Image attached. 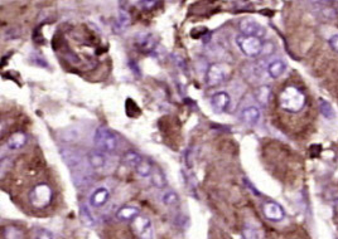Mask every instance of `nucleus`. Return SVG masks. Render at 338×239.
<instances>
[{
  "label": "nucleus",
  "mask_w": 338,
  "mask_h": 239,
  "mask_svg": "<svg viewBox=\"0 0 338 239\" xmlns=\"http://www.w3.org/2000/svg\"><path fill=\"white\" fill-rule=\"evenodd\" d=\"M272 97V88L269 86H261L255 91V98L260 106H266Z\"/></svg>",
  "instance_id": "obj_16"
},
{
  "label": "nucleus",
  "mask_w": 338,
  "mask_h": 239,
  "mask_svg": "<svg viewBox=\"0 0 338 239\" xmlns=\"http://www.w3.org/2000/svg\"><path fill=\"white\" fill-rule=\"evenodd\" d=\"M287 69V64L281 60H273L268 66V73L272 78H279Z\"/></svg>",
  "instance_id": "obj_15"
},
{
  "label": "nucleus",
  "mask_w": 338,
  "mask_h": 239,
  "mask_svg": "<svg viewBox=\"0 0 338 239\" xmlns=\"http://www.w3.org/2000/svg\"><path fill=\"white\" fill-rule=\"evenodd\" d=\"M130 228L138 239H153L154 237L152 222L148 217L142 215V214L136 215L133 220H130Z\"/></svg>",
  "instance_id": "obj_4"
},
{
  "label": "nucleus",
  "mask_w": 338,
  "mask_h": 239,
  "mask_svg": "<svg viewBox=\"0 0 338 239\" xmlns=\"http://www.w3.org/2000/svg\"><path fill=\"white\" fill-rule=\"evenodd\" d=\"M143 159H144V157L140 154H138V152H135V151H128V152H125V155H124L123 157L124 163L127 164L128 166H131L134 167V169H136V167L139 166V164L142 163Z\"/></svg>",
  "instance_id": "obj_18"
},
{
  "label": "nucleus",
  "mask_w": 338,
  "mask_h": 239,
  "mask_svg": "<svg viewBox=\"0 0 338 239\" xmlns=\"http://www.w3.org/2000/svg\"><path fill=\"white\" fill-rule=\"evenodd\" d=\"M26 142H27L26 134L22 131H18V132H14L13 135L8 138L7 145H8V148L12 149V150H18V149H22L23 146L26 145Z\"/></svg>",
  "instance_id": "obj_13"
},
{
  "label": "nucleus",
  "mask_w": 338,
  "mask_h": 239,
  "mask_svg": "<svg viewBox=\"0 0 338 239\" xmlns=\"http://www.w3.org/2000/svg\"><path fill=\"white\" fill-rule=\"evenodd\" d=\"M230 96L226 92L221 91L215 93L211 97V105L216 112H224L230 106Z\"/></svg>",
  "instance_id": "obj_10"
},
{
  "label": "nucleus",
  "mask_w": 338,
  "mask_h": 239,
  "mask_svg": "<svg viewBox=\"0 0 338 239\" xmlns=\"http://www.w3.org/2000/svg\"><path fill=\"white\" fill-rule=\"evenodd\" d=\"M150 178H152L155 186H158V188H164L165 186L164 174L161 173V170L158 169V167H154V169H153V173L152 175H150Z\"/></svg>",
  "instance_id": "obj_23"
},
{
  "label": "nucleus",
  "mask_w": 338,
  "mask_h": 239,
  "mask_svg": "<svg viewBox=\"0 0 338 239\" xmlns=\"http://www.w3.org/2000/svg\"><path fill=\"white\" fill-rule=\"evenodd\" d=\"M328 43H329V45H331L332 49H333V50H335V52H337V53H338V34L337 35H333V37L329 38Z\"/></svg>",
  "instance_id": "obj_27"
},
{
  "label": "nucleus",
  "mask_w": 338,
  "mask_h": 239,
  "mask_svg": "<svg viewBox=\"0 0 338 239\" xmlns=\"http://www.w3.org/2000/svg\"><path fill=\"white\" fill-rule=\"evenodd\" d=\"M29 204L34 209H46L53 200V190L48 184H37L28 194Z\"/></svg>",
  "instance_id": "obj_2"
},
{
  "label": "nucleus",
  "mask_w": 338,
  "mask_h": 239,
  "mask_svg": "<svg viewBox=\"0 0 338 239\" xmlns=\"http://www.w3.org/2000/svg\"><path fill=\"white\" fill-rule=\"evenodd\" d=\"M260 110L256 106H250L243 108L241 112V120L243 122L249 123V125H255L260 120Z\"/></svg>",
  "instance_id": "obj_12"
},
{
  "label": "nucleus",
  "mask_w": 338,
  "mask_h": 239,
  "mask_svg": "<svg viewBox=\"0 0 338 239\" xmlns=\"http://www.w3.org/2000/svg\"><path fill=\"white\" fill-rule=\"evenodd\" d=\"M109 199H110V192H109V189L101 186V188L96 189L95 192L91 194V196H90V205H91L92 208H96V209H97V208L104 207L109 201Z\"/></svg>",
  "instance_id": "obj_9"
},
{
  "label": "nucleus",
  "mask_w": 338,
  "mask_h": 239,
  "mask_svg": "<svg viewBox=\"0 0 338 239\" xmlns=\"http://www.w3.org/2000/svg\"><path fill=\"white\" fill-rule=\"evenodd\" d=\"M262 213H264L266 219L270 220V222H275V223L281 222L285 217V211L283 209V207L272 200L264 203V205H262Z\"/></svg>",
  "instance_id": "obj_8"
},
{
  "label": "nucleus",
  "mask_w": 338,
  "mask_h": 239,
  "mask_svg": "<svg viewBox=\"0 0 338 239\" xmlns=\"http://www.w3.org/2000/svg\"><path fill=\"white\" fill-rule=\"evenodd\" d=\"M242 237L243 239H260V234L258 232V229L251 225L243 226Z\"/></svg>",
  "instance_id": "obj_24"
},
{
  "label": "nucleus",
  "mask_w": 338,
  "mask_h": 239,
  "mask_svg": "<svg viewBox=\"0 0 338 239\" xmlns=\"http://www.w3.org/2000/svg\"><path fill=\"white\" fill-rule=\"evenodd\" d=\"M23 230L16 225L4 226L1 230V239H23Z\"/></svg>",
  "instance_id": "obj_17"
},
{
  "label": "nucleus",
  "mask_w": 338,
  "mask_h": 239,
  "mask_svg": "<svg viewBox=\"0 0 338 239\" xmlns=\"http://www.w3.org/2000/svg\"><path fill=\"white\" fill-rule=\"evenodd\" d=\"M94 141H95L97 150L102 151L105 154L115 152L116 149L119 148V138H117L116 134L105 126H101L96 130Z\"/></svg>",
  "instance_id": "obj_3"
},
{
  "label": "nucleus",
  "mask_w": 338,
  "mask_h": 239,
  "mask_svg": "<svg viewBox=\"0 0 338 239\" xmlns=\"http://www.w3.org/2000/svg\"><path fill=\"white\" fill-rule=\"evenodd\" d=\"M153 169H154L153 164L150 163L148 159H143L142 163L139 164V166L136 167L135 170L136 173L139 174L140 176H143V178H150V175H152L153 173Z\"/></svg>",
  "instance_id": "obj_19"
},
{
  "label": "nucleus",
  "mask_w": 338,
  "mask_h": 239,
  "mask_svg": "<svg viewBox=\"0 0 338 239\" xmlns=\"http://www.w3.org/2000/svg\"><path fill=\"white\" fill-rule=\"evenodd\" d=\"M228 75V67L224 63H213L207 69V75H206V82L207 86L213 87L227 78Z\"/></svg>",
  "instance_id": "obj_6"
},
{
  "label": "nucleus",
  "mask_w": 338,
  "mask_h": 239,
  "mask_svg": "<svg viewBox=\"0 0 338 239\" xmlns=\"http://www.w3.org/2000/svg\"><path fill=\"white\" fill-rule=\"evenodd\" d=\"M139 209L133 205H124L116 211V218L119 220H133L136 215H139Z\"/></svg>",
  "instance_id": "obj_14"
},
{
  "label": "nucleus",
  "mask_w": 338,
  "mask_h": 239,
  "mask_svg": "<svg viewBox=\"0 0 338 239\" xmlns=\"http://www.w3.org/2000/svg\"><path fill=\"white\" fill-rule=\"evenodd\" d=\"M241 34L246 35V37H255L261 39L266 33V29L264 28V25L260 24L259 22H256L251 18H243L239 24Z\"/></svg>",
  "instance_id": "obj_7"
},
{
  "label": "nucleus",
  "mask_w": 338,
  "mask_h": 239,
  "mask_svg": "<svg viewBox=\"0 0 338 239\" xmlns=\"http://www.w3.org/2000/svg\"><path fill=\"white\" fill-rule=\"evenodd\" d=\"M306 94L297 86H287L279 94V105L287 112H299L306 106Z\"/></svg>",
  "instance_id": "obj_1"
},
{
  "label": "nucleus",
  "mask_w": 338,
  "mask_h": 239,
  "mask_svg": "<svg viewBox=\"0 0 338 239\" xmlns=\"http://www.w3.org/2000/svg\"><path fill=\"white\" fill-rule=\"evenodd\" d=\"M161 200H163L164 205H167V207H174V205L178 204L179 198H178V195L176 192H173V190H167V192L163 194V196H161Z\"/></svg>",
  "instance_id": "obj_22"
},
{
  "label": "nucleus",
  "mask_w": 338,
  "mask_h": 239,
  "mask_svg": "<svg viewBox=\"0 0 338 239\" xmlns=\"http://www.w3.org/2000/svg\"><path fill=\"white\" fill-rule=\"evenodd\" d=\"M318 105H319V111H321V113H322L325 119L331 120L335 117V111H333V108H332L329 102H327V101L323 100V98H319Z\"/></svg>",
  "instance_id": "obj_21"
},
{
  "label": "nucleus",
  "mask_w": 338,
  "mask_h": 239,
  "mask_svg": "<svg viewBox=\"0 0 338 239\" xmlns=\"http://www.w3.org/2000/svg\"><path fill=\"white\" fill-rule=\"evenodd\" d=\"M35 239H56L54 234L47 229H38L35 233Z\"/></svg>",
  "instance_id": "obj_25"
},
{
  "label": "nucleus",
  "mask_w": 338,
  "mask_h": 239,
  "mask_svg": "<svg viewBox=\"0 0 338 239\" xmlns=\"http://www.w3.org/2000/svg\"><path fill=\"white\" fill-rule=\"evenodd\" d=\"M81 218H82L86 225H92L94 224V219H92L90 211L87 210V208H82L81 209Z\"/></svg>",
  "instance_id": "obj_26"
},
{
  "label": "nucleus",
  "mask_w": 338,
  "mask_h": 239,
  "mask_svg": "<svg viewBox=\"0 0 338 239\" xmlns=\"http://www.w3.org/2000/svg\"><path fill=\"white\" fill-rule=\"evenodd\" d=\"M87 160L92 169H102L106 164V155L100 150H92L87 155Z\"/></svg>",
  "instance_id": "obj_11"
},
{
  "label": "nucleus",
  "mask_w": 338,
  "mask_h": 239,
  "mask_svg": "<svg viewBox=\"0 0 338 239\" xmlns=\"http://www.w3.org/2000/svg\"><path fill=\"white\" fill-rule=\"evenodd\" d=\"M139 47H140V50H143L144 53L152 52L155 47L154 37L149 34V35H145L144 38H142V39L139 41Z\"/></svg>",
  "instance_id": "obj_20"
},
{
  "label": "nucleus",
  "mask_w": 338,
  "mask_h": 239,
  "mask_svg": "<svg viewBox=\"0 0 338 239\" xmlns=\"http://www.w3.org/2000/svg\"><path fill=\"white\" fill-rule=\"evenodd\" d=\"M140 4H142V5L143 6H144V8H143V9H153V8H154V6L155 5H157V1H142V3H140Z\"/></svg>",
  "instance_id": "obj_28"
},
{
  "label": "nucleus",
  "mask_w": 338,
  "mask_h": 239,
  "mask_svg": "<svg viewBox=\"0 0 338 239\" xmlns=\"http://www.w3.org/2000/svg\"><path fill=\"white\" fill-rule=\"evenodd\" d=\"M236 43L245 56L247 57H258L262 52V41L260 38L246 37V35H237Z\"/></svg>",
  "instance_id": "obj_5"
}]
</instances>
